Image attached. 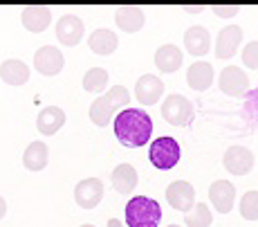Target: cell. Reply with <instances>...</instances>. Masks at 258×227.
Listing matches in <instances>:
<instances>
[{"label": "cell", "mask_w": 258, "mask_h": 227, "mask_svg": "<svg viewBox=\"0 0 258 227\" xmlns=\"http://www.w3.org/2000/svg\"><path fill=\"white\" fill-rule=\"evenodd\" d=\"M112 126H115V137L119 140V144L128 146V149H137V146H144L151 142L153 120L142 108L126 106L115 115Z\"/></svg>", "instance_id": "obj_1"}, {"label": "cell", "mask_w": 258, "mask_h": 227, "mask_svg": "<svg viewBox=\"0 0 258 227\" xmlns=\"http://www.w3.org/2000/svg\"><path fill=\"white\" fill-rule=\"evenodd\" d=\"M131 103V92L123 86H115L110 90H106L103 95H99L90 106V120L94 126H108L119 110Z\"/></svg>", "instance_id": "obj_2"}, {"label": "cell", "mask_w": 258, "mask_h": 227, "mask_svg": "<svg viewBox=\"0 0 258 227\" xmlns=\"http://www.w3.org/2000/svg\"><path fill=\"white\" fill-rule=\"evenodd\" d=\"M128 227H160L162 220V207L155 198L148 196H135L126 202L123 211Z\"/></svg>", "instance_id": "obj_3"}, {"label": "cell", "mask_w": 258, "mask_h": 227, "mask_svg": "<svg viewBox=\"0 0 258 227\" xmlns=\"http://www.w3.org/2000/svg\"><path fill=\"white\" fill-rule=\"evenodd\" d=\"M182 149L177 144L175 137H157L151 142V149H148V157H151V164L160 171H168L180 162Z\"/></svg>", "instance_id": "obj_4"}, {"label": "cell", "mask_w": 258, "mask_h": 227, "mask_svg": "<svg viewBox=\"0 0 258 227\" xmlns=\"http://www.w3.org/2000/svg\"><path fill=\"white\" fill-rule=\"evenodd\" d=\"M162 117L171 126H188L196 117V108H193L191 99H186L184 95H168L162 101Z\"/></svg>", "instance_id": "obj_5"}, {"label": "cell", "mask_w": 258, "mask_h": 227, "mask_svg": "<svg viewBox=\"0 0 258 227\" xmlns=\"http://www.w3.org/2000/svg\"><path fill=\"white\" fill-rule=\"evenodd\" d=\"M218 86L225 92L227 97H234V99H240L249 92V77L242 72V68L238 66H227L225 70L218 77Z\"/></svg>", "instance_id": "obj_6"}, {"label": "cell", "mask_w": 258, "mask_h": 227, "mask_svg": "<svg viewBox=\"0 0 258 227\" xmlns=\"http://www.w3.org/2000/svg\"><path fill=\"white\" fill-rule=\"evenodd\" d=\"M256 164V157L247 146H229L222 155V166L231 176H247Z\"/></svg>", "instance_id": "obj_7"}, {"label": "cell", "mask_w": 258, "mask_h": 227, "mask_svg": "<svg viewBox=\"0 0 258 227\" xmlns=\"http://www.w3.org/2000/svg\"><path fill=\"white\" fill-rule=\"evenodd\" d=\"M63 66H66V59L58 47L43 45L34 54V70L41 72L43 77H56L63 70Z\"/></svg>", "instance_id": "obj_8"}, {"label": "cell", "mask_w": 258, "mask_h": 227, "mask_svg": "<svg viewBox=\"0 0 258 227\" xmlns=\"http://www.w3.org/2000/svg\"><path fill=\"white\" fill-rule=\"evenodd\" d=\"M103 191H106V187L99 178H86L74 187V200L81 209H94L103 200Z\"/></svg>", "instance_id": "obj_9"}, {"label": "cell", "mask_w": 258, "mask_h": 227, "mask_svg": "<svg viewBox=\"0 0 258 227\" xmlns=\"http://www.w3.org/2000/svg\"><path fill=\"white\" fill-rule=\"evenodd\" d=\"M86 36V27H83V21L74 14H63L61 18L56 21V38L58 43L68 47H74L83 41Z\"/></svg>", "instance_id": "obj_10"}, {"label": "cell", "mask_w": 258, "mask_h": 227, "mask_svg": "<svg viewBox=\"0 0 258 227\" xmlns=\"http://www.w3.org/2000/svg\"><path fill=\"white\" fill-rule=\"evenodd\" d=\"M164 81L157 75H142L135 83V97L142 106H155L164 97Z\"/></svg>", "instance_id": "obj_11"}, {"label": "cell", "mask_w": 258, "mask_h": 227, "mask_svg": "<svg viewBox=\"0 0 258 227\" xmlns=\"http://www.w3.org/2000/svg\"><path fill=\"white\" fill-rule=\"evenodd\" d=\"M166 202L173 207V209L186 214L193 205H196V189H193L191 182L184 180H175L166 187Z\"/></svg>", "instance_id": "obj_12"}, {"label": "cell", "mask_w": 258, "mask_h": 227, "mask_svg": "<svg viewBox=\"0 0 258 227\" xmlns=\"http://www.w3.org/2000/svg\"><path fill=\"white\" fill-rule=\"evenodd\" d=\"M209 200L218 214H229L236 205V187L229 180H213L209 187Z\"/></svg>", "instance_id": "obj_13"}, {"label": "cell", "mask_w": 258, "mask_h": 227, "mask_svg": "<svg viewBox=\"0 0 258 227\" xmlns=\"http://www.w3.org/2000/svg\"><path fill=\"white\" fill-rule=\"evenodd\" d=\"M240 43H242V29L238 25L222 27L220 32H218V36H216V45H213L216 56L222 59V61H227V59H231L238 52Z\"/></svg>", "instance_id": "obj_14"}, {"label": "cell", "mask_w": 258, "mask_h": 227, "mask_svg": "<svg viewBox=\"0 0 258 227\" xmlns=\"http://www.w3.org/2000/svg\"><path fill=\"white\" fill-rule=\"evenodd\" d=\"M213 66L209 61H196L191 68L186 70V83L191 90L196 92H205L213 86Z\"/></svg>", "instance_id": "obj_15"}, {"label": "cell", "mask_w": 258, "mask_h": 227, "mask_svg": "<svg viewBox=\"0 0 258 227\" xmlns=\"http://www.w3.org/2000/svg\"><path fill=\"white\" fill-rule=\"evenodd\" d=\"M184 47L191 56H205L211 50V34L202 25L188 27L184 34Z\"/></svg>", "instance_id": "obj_16"}, {"label": "cell", "mask_w": 258, "mask_h": 227, "mask_svg": "<svg viewBox=\"0 0 258 227\" xmlns=\"http://www.w3.org/2000/svg\"><path fill=\"white\" fill-rule=\"evenodd\" d=\"M21 21L27 32H34V34H41L45 32L52 23V14H49L47 7H41V5H29V7L23 9L21 14Z\"/></svg>", "instance_id": "obj_17"}, {"label": "cell", "mask_w": 258, "mask_h": 227, "mask_svg": "<svg viewBox=\"0 0 258 227\" xmlns=\"http://www.w3.org/2000/svg\"><path fill=\"white\" fill-rule=\"evenodd\" d=\"M137 180H140V176H137L135 166L126 164V162L115 166V171L110 174L112 189H115L117 194H121V196H131L133 191H135V187H137Z\"/></svg>", "instance_id": "obj_18"}, {"label": "cell", "mask_w": 258, "mask_h": 227, "mask_svg": "<svg viewBox=\"0 0 258 227\" xmlns=\"http://www.w3.org/2000/svg\"><path fill=\"white\" fill-rule=\"evenodd\" d=\"M66 124V112L58 106H45L36 117V128L41 135H54L61 131V126Z\"/></svg>", "instance_id": "obj_19"}, {"label": "cell", "mask_w": 258, "mask_h": 227, "mask_svg": "<svg viewBox=\"0 0 258 227\" xmlns=\"http://www.w3.org/2000/svg\"><path fill=\"white\" fill-rule=\"evenodd\" d=\"M119 45V36L112 29H94L88 36V47L97 54V56H110Z\"/></svg>", "instance_id": "obj_20"}, {"label": "cell", "mask_w": 258, "mask_h": 227, "mask_svg": "<svg viewBox=\"0 0 258 227\" xmlns=\"http://www.w3.org/2000/svg\"><path fill=\"white\" fill-rule=\"evenodd\" d=\"M182 61H184V54L177 45H171V43H166V45H162L160 50L155 52V66L160 72H164V75H173V72L180 70Z\"/></svg>", "instance_id": "obj_21"}, {"label": "cell", "mask_w": 258, "mask_h": 227, "mask_svg": "<svg viewBox=\"0 0 258 227\" xmlns=\"http://www.w3.org/2000/svg\"><path fill=\"white\" fill-rule=\"evenodd\" d=\"M0 79L7 86H25L29 81V66L21 59H7L0 66Z\"/></svg>", "instance_id": "obj_22"}, {"label": "cell", "mask_w": 258, "mask_h": 227, "mask_svg": "<svg viewBox=\"0 0 258 227\" xmlns=\"http://www.w3.org/2000/svg\"><path fill=\"white\" fill-rule=\"evenodd\" d=\"M115 23L121 32L126 34H135L140 32L146 23V16L140 7H119L115 12Z\"/></svg>", "instance_id": "obj_23"}, {"label": "cell", "mask_w": 258, "mask_h": 227, "mask_svg": "<svg viewBox=\"0 0 258 227\" xmlns=\"http://www.w3.org/2000/svg\"><path fill=\"white\" fill-rule=\"evenodd\" d=\"M49 151L45 142H32L23 153V164L27 171H43L47 166Z\"/></svg>", "instance_id": "obj_24"}, {"label": "cell", "mask_w": 258, "mask_h": 227, "mask_svg": "<svg viewBox=\"0 0 258 227\" xmlns=\"http://www.w3.org/2000/svg\"><path fill=\"white\" fill-rule=\"evenodd\" d=\"M108 81H110L108 70H103V68H90V70L83 75V90L101 95V92H106Z\"/></svg>", "instance_id": "obj_25"}, {"label": "cell", "mask_w": 258, "mask_h": 227, "mask_svg": "<svg viewBox=\"0 0 258 227\" xmlns=\"http://www.w3.org/2000/svg\"><path fill=\"white\" fill-rule=\"evenodd\" d=\"M184 223H186V227H211L213 214H211L209 205H207V202H196V205L186 211Z\"/></svg>", "instance_id": "obj_26"}, {"label": "cell", "mask_w": 258, "mask_h": 227, "mask_svg": "<svg viewBox=\"0 0 258 227\" xmlns=\"http://www.w3.org/2000/svg\"><path fill=\"white\" fill-rule=\"evenodd\" d=\"M238 209L245 220H258V191H247L240 198Z\"/></svg>", "instance_id": "obj_27"}, {"label": "cell", "mask_w": 258, "mask_h": 227, "mask_svg": "<svg viewBox=\"0 0 258 227\" xmlns=\"http://www.w3.org/2000/svg\"><path fill=\"white\" fill-rule=\"evenodd\" d=\"M242 63H245L249 70H258V41H251L242 47Z\"/></svg>", "instance_id": "obj_28"}, {"label": "cell", "mask_w": 258, "mask_h": 227, "mask_svg": "<svg viewBox=\"0 0 258 227\" xmlns=\"http://www.w3.org/2000/svg\"><path fill=\"white\" fill-rule=\"evenodd\" d=\"M213 12H216L218 16H222V18H229V16H236L238 14V7L236 5H231V7H213Z\"/></svg>", "instance_id": "obj_29"}, {"label": "cell", "mask_w": 258, "mask_h": 227, "mask_svg": "<svg viewBox=\"0 0 258 227\" xmlns=\"http://www.w3.org/2000/svg\"><path fill=\"white\" fill-rule=\"evenodd\" d=\"M5 216H7V202H5V198L0 196V220H3Z\"/></svg>", "instance_id": "obj_30"}, {"label": "cell", "mask_w": 258, "mask_h": 227, "mask_svg": "<svg viewBox=\"0 0 258 227\" xmlns=\"http://www.w3.org/2000/svg\"><path fill=\"white\" fill-rule=\"evenodd\" d=\"M106 227H123V223H121L119 218H110V220H108V225H106Z\"/></svg>", "instance_id": "obj_31"}, {"label": "cell", "mask_w": 258, "mask_h": 227, "mask_svg": "<svg viewBox=\"0 0 258 227\" xmlns=\"http://www.w3.org/2000/svg\"><path fill=\"white\" fill-rule=\"evenodd\" d=\"M166 227H180V225H166Z\"/></svg>", "instance_id": "obj_32"}, {"label": "cell", "mask_w": 258, "mask_h": 227, "mask_svg": "<svg viewBox=\"0 0 258 227\" xmlns=\"http://www.w3.org/2000/svg\"><path fill=\"white\" fill-rule=\"evenodd\" d=\"M81 227H94V225H81Z\"/></svg>", "instance_id": "obj_33"}]
</instances>
